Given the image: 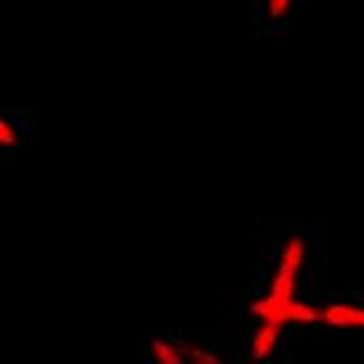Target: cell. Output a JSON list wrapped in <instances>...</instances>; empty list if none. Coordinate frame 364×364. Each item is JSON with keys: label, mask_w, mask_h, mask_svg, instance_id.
Listing matches in <instances>:
<instances>
[{"label": "cell", "mask_w": 364, "mask_h": 364, "mask_svg": "<svg viewBox=\"0 0 364 364\" xmlns=\"http://www.w3.org/2000/svg\"><path fill=\"white\" fill-rule=\"evenodd\" d=\"M321 321L330 326H339V328H362L364 321V307L358 305H346V303H335V305H326L321 307Z\"/></svg>", "instance_id": "7a4b0ae2"}, {"label": "cell", "mask_w": 364, "mask_h": 364, "mask_svg": "<svg viewBox=\"0 0 364 364\" xmlns=\"http://www.w3.org/2000/svg\"><path fill=\"white\" fill-rule=\"evenodd\" d=\"M305 255H307V246L303 242V237L301 235H291L287 242H284L282 250H280L276 271L299 278V273L303 269V262H305Z\"/></svg>", "instance_id": "6da1fadb"}, {"label": "cell", "mask_w": 364, "mask_h": 364, "mask_svg": "<svg viewBox=\"0 0 364 364\" xmlns=\"http://www.w3.org/2000/svg\"><path fill=\"white\" fill-rule=\"evenodd\" d=\"M191 358L193 360H203V362L205 360H208V362H214L216 360L214 355H210V353H203V350H191Z\"/></svg>", "instance_id": "52a82bcc"}, {"label": "cell", "mask_w": 364, "mask_h": 364, "mask_svg": "<svg viewBox=\"0 0 364 364\" xmlns=\"http://www.w3.org/2000/svg\"><path fill=\"white\" fill-rule=\"evenodd\" d=\"M16 141V132L11 130V125L7 121L0 119V146H11Z\"/></svg>", "instance_id": "8992f818"}, {"label": "cell", "mask_w": 364, "mask_h": 364, "mask_svg": "<svg viewBox=\"0 0 364 364\" xmlns=\"http://www.w3.org/2000/svg\"><path fill=\"white\" fill-rule=\"evenodd\" d=\"M362 328H364V321H362Z\"/></svg>", "instance_id": "ba28073f"}, {"label": "cell", "mask_w": 364, "mask_h": 364, "mask_svg": "<svg viewBox=\"0 0 364 364\" xmlns=\"http://www.w3.org/2000/svg\"><path fill=\"white\" fill-rule=\"evenodd\" d=\"M291 0H267V11L271 18H280L284 11H287Z\"/></svg>", "instance_id": "5b68a950"}, {"label": "cell", "mask_w": 364, "mask_h": 364, "mask_svg": "<svg viewBox=\"0 0 364 364\" xmlns=\"http://www.w3.org/2000/svg\"><path fill=\"white\" fill-rule=\"evenodd\" d=\"M280 328L278 323H269V321H262L259 330L253 335V341H250V355L255 360L267 358L269 353H273V348L278 346V339H280Z\"/></svg>", "instance_id": "3957f363"}, {"label": "cell", "mask_w": 364, "mask_h": 364, "mask_svg": "<svg viewBox=\"0 0 364 364\" xmlns=\"http://www.w3.org/2000/svg\"><path fill=\"white\" fill-rule=\"evenodd\" d=\"M151 348H153V358L159 362H182L185 360V355L178 350V346L168 344L164 339H153Z\"/></svg>", "instance_id": "277c9868"}]
</instances>
